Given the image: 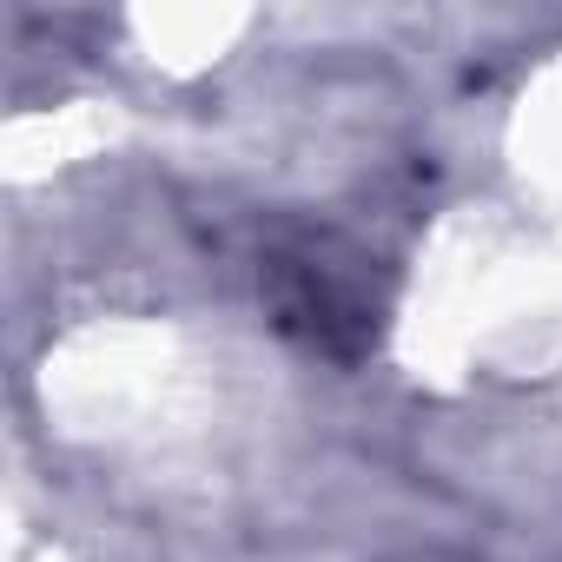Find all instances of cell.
Wrapping results in <instances>:
<instances>
[{
  "label": "cell",
  "instance_id": "6da1fadb",
  "mask_svg": "<svg viewBox=\"0 0 562 562\" xmlns=\"http://www.w3.org/2000/svg\"><path fill=\"white\" fill-rule=\"evenodd\" d=\"M404 562H450V555H404Z\"/></svg>",
  "mask_w": 562,
  "mask_h": 562
}]
</instances>
